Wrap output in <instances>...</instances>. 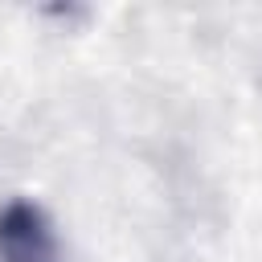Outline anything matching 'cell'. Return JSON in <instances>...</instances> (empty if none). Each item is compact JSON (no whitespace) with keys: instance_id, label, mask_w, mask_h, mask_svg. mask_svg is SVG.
<instances>
[{"instance_id":"cell-1","label":"cell","mask_w":262,"mask_h":262,"mask_svg":"<svg viewBox=\"0 0 262 262\" xmlns=\"http://www.w3.org/2000/svg\"><path fill=\"white\" fill-rule=\"evenodd\" d=\"M0 262H57L53 237L29 205H12L0 217Z\"/></svg>"}]
</instances>
